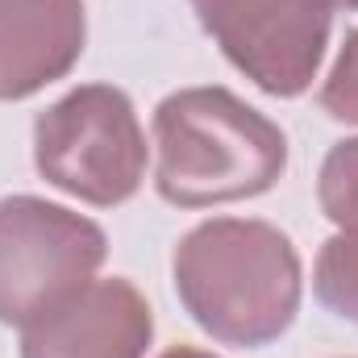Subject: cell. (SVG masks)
<instances>
[{"label": "cell", "instance_id": "cell-1", "mask_svg": "<svg viewBox=\"0 0 358 358\" xmlns=\"http://www.w3.org/2000/svg\"><path fill=\"white\" fill-rule=\"evenodd\" d=\"M171 271L187 317L225 346H271L292 329L300 313V255L292 238L271 221H200L179 238Z\"/></svg>", "mask_w": 358, "mask_h": 358}, {"label": "cell", "instance_id": "cell-2", "mask_svg": "<svg viewBox=\"0 0 358 358\" xmlns=\"http://www.w3.org/2000/svg\"><path fill=\"white\" fill-rule=\"evenodd\" d=\"M155 187L176 208L255 200L287 171L283 129L229 88H183L155 108Z\"/></svg>", "mask_w": 358, "mask_h": 358}, {"label": "cell", "instance_id": "cell-3", "mask_svg": "<svg viewBox=\"0 0 358 358\" xmlns=\"http://www.w3.org/2000/svg\"><path fill=\"white\" fill-rule=\"evenodd\" d=\"M34 167L84 204H125L146 179V134L129 96L113 84H84L55 100L34 125Z\"/></svg>", "mask_w": 358, "mask_h": 358}, {"label": "cell", "instance_id": "cell-4", "mask_svg": "<svg viewBox=\"0 0 358 358\" xmlns=\"http://www.w3.org/2000/svg\"><path fill=\"white\" fill-rule=\"evenodd\" d=\"M108 259L104 229L42 196L0 200V325L38 313L96 279Z\"/></svg>", "mask_w": 358, "mask_h": 358}, {"label": "cell", "instance_id": "cell-5", "mask_svg": "<svg viewBox=\"0 0 358 358\" xmlns=\"http://www.w3.org/2000/svg\"><path fill=\"white\" fill-rule=\"evenodd\" d=\"M192 8L255 88L279 100L313 88L334 17L321 0H192Z\"/></svg>", "mask_w": 358, "mask_h": 358}, {"label": "cell", "instance_id": "cell-6", "mask_svg": "<svg viewBox=\"0 0 358 358\" xmlns=\"http://www.w3.org/2000/svg\"><path fill=\"white\" fill-rule=\"evenodd\" d=\"M155 313L129 279H92L21 325V358H146Z\"/></svg>", "mask_w": 358, "mask_h": 358}, {"label": "cell", "instance_id": "cell-7", "mask_svg": "<svg viewBox=\"0 0 358 358\" xmlns=\"http://www.w3.org/2000/svg\"><path fill=\"white\" fill-rule=\"evenodd\" d=\"M84 42V0H0V100H25L71 76Z\"/></svg>", "mask_w": 358, "mask_h": 358}, {"label": "cell", "instance_id": "cell-8", "mask_svg": "<svg viewBox=\"0 0 358 358\" xmlns=\"http://www.w3.org/2000/svg\"><path fill=\"white\" fill-rule=\"evenodd\" d=\"M313 287L329 313L358 321V225L338 229L321 246L317 267H313Z\"/></svg>", "mask_w": 358, "mask_h": 358}, {"label": "cell", "instance_id": "cell-9", "mask_svg": "<svg viewBox=\"0 0 358 358\" xmlns=\"http://www.w3.org/2000/svg\"><path fill=\"white\" fill-rule=\"evenodd\" d=\"M317 200H321V213L338 229L358 225V138L338 142L325 155L321 179H317Z\"/></svg>", "mask_w": 358, "mask_h": 358}, {"label": "cell", "instance_id": "cell-10", "mask_svg": "<svg viewBox=\"0 0 358 358\" xmlns=\"http://www.w3.org/2000/svg\"><path fill=\"white\" fill-rule=\"evenodd\" d=\"M321 108L334 121L358 125V29L346 34L342 50H338V63L321 84Z\"/></svg>", "mask_w": 358, "mask_h": 358}, {"label": "cell", "instance_id": "cell-11", "mask_svg": "<svg viewBox=\"0 0 358 358\" xmlns=\"http://www.w3.org/2000/svg\"><path fill=\"white\" fill-rule=\"evenodd\" d=\"M159 358H217V355H208V350H196V346H171V350H163Z\"/></svg>", "mask_w": 358, "mask_h": 358}, {"label": "cell", "instance_id": "cell-12", "mask_svg": "<svg viewBox=\"0 0 358 358\" xmlns=\"http://www.w3.org/2000/svg\"><path fill=\"white\" fill-rule=\"evenodd\" d=\"M329 13H338V8H346V13H358V0H321Z\"/></svg>", "mask_w": 358, "mask_h": 358}]
</instances>
